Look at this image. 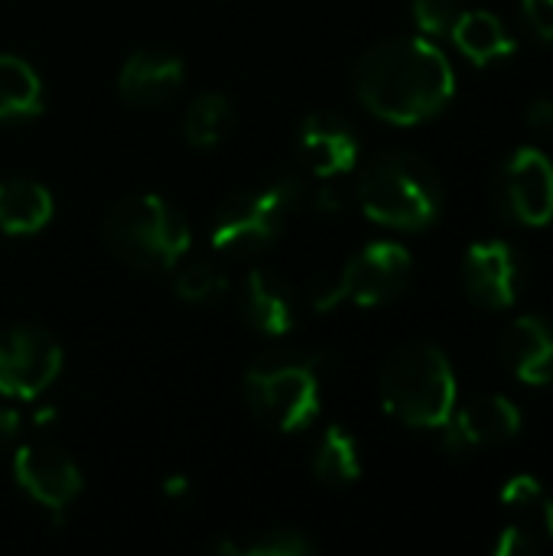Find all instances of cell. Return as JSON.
Returning <instances> with one entry per match:
<instances>
[{"label": "cell", "mask_w": 553, "mask_h": 556, "mask_svg": "<svg viewBox=\"0 0 553 556\" xmlns=\"http://www.w3.org/2000/svg\"><path fill=\"white\" fill-rule=\"evenodd\" d=\"M456 78L447 55L420 36H398L372 46L355 65L359 101L388 124H420L453 98Z\"/></svg>", "instance_id": "obj_1"}, {"label": "cell", "mask_w": 553, "mask_h": 556, "mask_svg": "<svg viewBox=\"0 0 553 556\" xmlns=\"http://www.w3.org/2000/svg\"><path fill=\"white\" fill-rule=\"evenodd\" d=\"M362 212L398 231H424L443 208V186L433 166L407 150H388L365 163L359 176Z\"/></svg>", "instance_id": "obj_2"}, {"label": "cell", "mask_w": 553, "mask_h": 556, "mask_svg": "<svg viewBox=\"0 0 553 556\" xmlns=\"http://www.w3.org/2000/svg\"><path fill=\"white\" fill-rule=\"evenodd\" d=\"M381 404L391 417L414 430L443 427L456 410V378L450 358L430 342L404 345L381 371Z\"/></svg>", "instance_id": "obj_3"}, {"label": "cell", "mask_w": 553, "mask_h": 556, "mask_svg": "<svg viewBox=\"0 0 553 556\" xmlns=\"http://www.w3.org/2000/svg\"><path fill=\"white\" fill-rule=\"evenodd\" d=\"M244 401L251 414L280 430L297 433L319 414V358L303 352H267L244 375Z\"/></svg>", "instance_id": "obj_4"}, {"label": "cell", "mask_w": 553, "mask_h": 556, "mask_svg": "<svg viewBox=\"0 0 553 556\" xmlns=\"http://www.w3.org/2000/svg\"><path fill=\"white\" fill-rule=\"evenodd\" d=\"M104 241L137 270H169L189 251V225L166 199L130 195L108 212Z\"/></svg>", "instance_id": "obj_5"}, {"label": "cell", "mask_w": 553, "mask_h": 556, "mask_svg": "<svg viewBox=\"0 0 553 556\" xmlns=\"http://www.w3.org/2000/svg\"><path fill=\"white\" fill-rule=\"evenodd\" d=\"M310 195V186L300 176H280L267 186L244 189L225 199L212 222V244L225 254H261L267 251L287 225V215L297 212Z\"/></svg>", "instance_id": "obj_6"}, {"label": "cell", "mask_w": 553, "mask_h": 556, "mask_svg": "<svg viewBox=\"0 0 553 556\" xmlns=\"http://www.w3.org/2000/svg\"><path fill=\"white\" fill-rule=\"evenodd\" d=\"M411 267L414 261L407 248L394 241H372L345 264L336 283L313 293V306L326 313V309H336L339 303H355V306L388 303L407 287Z\"/></svg>", "instance_id": "obj_7"}, {"label": "cell", "mask_w": 553, "mask_h": 556, "mask_svg": "<svg viewBox=\"0 0 553 556\" xmlns=\"http://www.w3.org/2000/svg\"><path fill=\"white\" fill-rule=\"evenodd\" d=\"M62 368V345L39 326H13L0 332V394L33 401Z\"/></svg>", "instance_id": "obj_8"}, {"label": "cell", "mask_w": 553, "mask_h": 556, "mask_svg": "<svg viewBox=\"0 0 553 556\" xmlns=\"http://www.w3.org/2000/svg\"><path fill=\"white\" fill-rule=\"evenodd\" d=\"M495 195L508 218L528 228L548 225L553 218V163L548 153L535 147L515 150L499 173Z\"/></svg>", "instance_id": "obj_9"}, {"label": "cell", "mask_w": 553, "mask_h": 556, "mask_svg": "<svg viewBox=\"0 0 553 556\" xmlns=\"http://www.w3.org/2000/svg\"><path fill=\"white\" fill-rule=\"evenodd\" d=\"M463 283L476 306L508 309L525 283V261L505 241H476L463 257Z\"/></svg>", "instance_id": "obj_10"}, {"label": "cell", "mask_w": 553, "mask_h": 556, "mask_svg": "<svg viewBox=\"0 0 553 556\" xmlns=\"http://www.w3.org/2000/svg\"><path fill=\"white\" fill-rule=\"evenodd\" d=\"M13 476L20 489L36 498L49 511H62L81 492V469L68 459V453L55 446H23L13 456Z\"/></svg>", "instance_id": "obj_11"}, {"label": "cell", "mask_w": 553, "mask_h": 556, "mask_svg": "<svg viewBox=\"0 0 553 556\" xmlns=\"http://www.w3.org/2000/svg\"><path fill=\"white\" fill-rule=\"evenodd\" d=\"M518 430H521V410L508 397H502V394L476 397L463 410L450 414V420L443 424V446H447V453L460 456L476 446L505 443V440L518 437Z\"/></svg>", "instance_id": "obj_12"}, {"label": "cell", "mask_w": 553, "mask_h": 556, "mask_svg": "<svg viewBox=\"0 0 553 556\" xmlns=\"http://www.w3.org/2000/svg\"><path fill=\"white\" fill-rule=\"evenodd\" d=\"M297 153L319 179H332L355 166L359 134L345 117L332 111H316L297 130Z\"/></svg>", "instance_id": "obj_13"}, {"label": "cell", "mask_w": 553, "mask_h": 556, "mask_svg": "<svg viewBox=\"0 0 553 556\" xmlns=\"http://www.w3.org/2000/svg\"><path fill=\"white\" fill-rule=\"evenodd\" d=\"M183 78H186V65L179 55L163 49H137L121 65L117 91L134 108H156L179 91Z\"/></svg>", "instance_id": "obj_14"}, {"label": "cell", "mask_w": 553, "mask_h": 556, "mask_svg": "<svg viewBox=\"0 0 553 556\" xmlns=\"http://www.w3.org/2000/svg\"><path fill=\"white\" fill-rule=\"evenodd\" d=\"M502 358L525 384L553 381V326L541 316L515 319L502 336Z\"/></svg>", "instance_id": "obj_15"}, {"label": "cell", "mask_w": 553, "mask_h": 556, "mask_svg": "<svg viewBox=\"0 0 553 556\" xmlns=\"http://www.w3.org/2000/svg\"><path fill=\"white\" fill-rule=\"evenodd\" d=\"M241 316L267 339H280L293 329V290L271 270H251L241 283Z\"/></svg>", "instance_id": "obj_16"}, {"label": "cell", "mask_w": 553, "mask_h": 556, "mask_svg": "<svg viewBox=\"0 0 553 556\" xmlns=\"http://www.w3.org/2000/svg\"><path fill=\"white\" fill-rule=\"evenodd\" d=\"M52 218V195L33 179L0 182V228L7 235H33Z\"/></svg>", "instance_id": "obj_17"}, {"label": "cell", "mask_w": 553, "mask_h": 556, "mask_svg": "<svg viewBox=\"0 0 553 556\" xmlns=\"http://www.w3.org/2000/svg\"><path fill=\"white\" fill-rule=\"evenodd\" d=\"M450 36L460 46V52L473 59L476 65H486L515 52V39L508 36L505 23L489 10H463Z\"/></svg>", "instance_id": "obj_18"}, {"label": "cell", "mask_w": 553, "mask_h": 556, "mask_svg": "<svg viewBox=\"0 0 553 556\" xmlns=\"http://www.w3.org/2000/svg\"><path fill=\"white\" fill-rule=\"evenodd\" d=\"M313 476L326 485H349L362 476L359 443L345 427L332 424L323 430L313 450Z\"/></svg>", "instance_id": "obj_19"}, {"label": "cell", "mask_w": 553, "mask_h": 556, "mask_svg": "<svg viewBox=\"0 0 553 556\" xmlns=\"http://www.w3.org/2000/svg\"><path fill=\"white\" fill-rule=\"evenodd\" d=\"M42 111V81L29 62L0 55V121L36 117Z\"/></svg>", "instance_id": "obj_20"}, {"label": "cell", "mask_w": 553, "mask_h": 556, "mask_svg": "<svg viewBox=\"0 0 553 556\" xmlns=\"http://www.w3.org/2000/svg\"><path fill=\"white\" fill-rule=\"evenodd\" d=\"M235 124V114H231V104L209 91V94H199L189 108H186V117H183V137L192 143V147H215L228 137Z\"/></svg>", "instance_id": "obj_21"}, {"label": "cell", "mask_w": 553, "mask_h": 556, "mask_svg": "<svg viewBox=\"0 0 553 556\" xmlns=\"http://www.w3.org/2000/svg\"><path fill=\"white\" fill-rule=\"evenodd\" d=\"M218 554H235V556H306L316 551V544L303 534V531H287V528H277V531H267L248 544H238V541H218L215 544Z\"/></svg>", "instance_id": "obj_22"}, {"label": "cell", "mask_w": 553, "mask_h": 556, "mask_svg": "<svg viewBox=\"0 0 553 556\" xmlns=\"http://www.w3.org/2000/svg\"><path fill=\"white\" fill-rule=\"evenodd\" d=\"M173 290L186 303H209V300H218L228 290V280L218 270L205 267V264H189V267L176 270Z\"/></svg>", "instance_id": "obj_23"}, {"label": "cell", "mask_w": 553, "mask_h": 556, "mask_svg": "<svg viewBox=\"0 0 553 556\" xmlns=\"http://www.w3.org/2000/svg\"><path fill=\"white\" fill-rule=\"evenodd\" d=\"M460 16V0H414V20L427 36H450Z\"/></svg>", "instance_id": "obj_24"}, {"label": "cell", "mask_w": 553, "mask_h": 556, "mask_svg": "<svg viewBox=\"0 0 553 556\" xmlns=\"http://www.w3.org/2000/svg\"><path fill=\"white\" fill-rule=\"evenodd\" d=\"M502 505L512 511H531V508L544 505V489L535 476H515L502 489Z\"/></svg>", "instance_id": "obj_25"}, {"label": "cell", "mask_w": 553, "mask_h": 556, "mask_svg": "<svg viewBox=\"0 0 553 556\" xmlns=\"http://www.w3.org/2000/svg\"><path fill=\"white\" fill-rule=\"evenodd\" d=\"M521 20L538 39L553 42V0H521Z\"/></svg>", "instance_id": "obj_26"}, {"label": "cell", "mask_w": 553, "mask_h": 556, "mask_svg": "<svg viewBox=\"0 0 553 556\" xmlns=\"http://www.w3.org/2000/svg\"><path fill=\"white\" fill-rule=\"evenodd\" d=\"M495 556H525L538 551V541H531L521 528H505L499 531V541H495Z\"/></svg>", "instance_id": "obj_27"}, {"label": "cell", "mask_w": 553, "mask_h": 556, "mask_svg": "<svg viewBox=\"0 0 553 556\" xmlns=\"http://www.w3.org/2000/svg\"><path fill=\"white\" fill-rule=\"evenodd\" d=\"M528 124L541 134H553V101L551 98H538L528 108Z\"/></svg>", "instance_id": "obj_28"}, {"label": "cell", "mask_w": 553, "mask_h": 556, "mask_svg": "<svg viewBox=\"0 0 553 556\" xmlns=\"http://www.w3.org/2000/svg\"><path fill=\"white\" fill-rule=\"evenodd\" d=\"M16 433H20V417L10 407H0V453L13 446Z\"/></svg>", "instance_id": "obj_29"}, {"label": "cell", "mask_w": 553, "mask_h": 556, "mask_svg": "<svg viewBox=\"0 0 553 556\" xmlns=\"http://www.w3.org/2000/svg\"><path fill=\"white\" fill-rule=\"evenodd\" d=\"M544 521H548V531L553 538V502H544Z\"/></svg>", "instance_id": "obj_30"}]
</instances>
